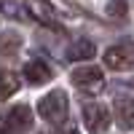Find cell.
<instances>
[{
	"mask_svg": "<svg viewBox=\"0 0 134 134\" xmlns=\"http://www.w3.org/2000/svg\"><path fill=\"white\" fill-rule=\"evenodd\" d=\"M16 88H19V75L11 72V70H3V72H0V102L8 99Z\"/></svg>",
	"mask_w": 134,
	"mask_h": 134,
	"instance_id": "cell-10",
	"label": "cell"
},
{
	"mask_svg": "<svg viewBox=\"0 0 134 134\" xmlns=\"http://www.w3.org/2000/svg\"><path fill=\"white\" fill-rule=\"evenodd\" d=\"M24 78H27L30 83H35V86L48 83L51 81V67L46 62H40V59H32V62L24 64Z\"/></svg>",
	"mask_w": 134,
	"mask_h": 134,
	"instance_id": "cell-8",
	"label": "cell"
},
{
	"mask_svg": "<svg viewBox=\"0 0 134 134\" xmlns=\"http://www.w3.org/2000/svg\"><path fill=\"white\" fill-rule=\"evenodd\" d=\"M0 134H11V129H8L5 121H0Z\"/></svg>",
	"mask_w": 134,
	"mask_h": 134,
	"instance_id": "cell-13",
	"label": "cell"
},
{
	"mask_svg": "<svg viewBox=\"0 0 134 134\" xmlns=\"http://www.w3.org/2000/svg\"><path fill=\"white\" fill-rule=\"evenodd\" d=\"M24 8L32 19L43 21V24H54V19H57V8L48 0H24Z\"/></svg>",
	"mask_w": 134,
	"mask_h": 134,
	"instance_id": "cell-6",
	"label": "cell"
},
{
	"mask_svg": "<svg viewBox=\"0 0 134 134\" xmlns=\"http://www.w3.org/2000/svg\"><path fill=\"white\" fill-rule=\"evenodd\" d=\"M105 14L121 21V19H126V16H129V3H126V0H107Z\"/></svg>",
	"mask_w": 134,
	"mask_h": 134,
	"instance_id": "cell-11",
	"label": "cell"
},
{
	"mask_svg": "<svg viewBox=\"0 0 134 134\" xmlns=\"http://www.w3.org/2000/svg\"><path fill=\"white\" fill-rule=\"evenodd\" d=\"M115 121L124 131H134V99L131 97L115 99Z\"/></svg>",
	"mask_w": 134,
	"mask_h": 134,
	"instance_id": "cell-7",
	"label": "cell"
},
{
	"mask_svg": "<svg viewBox=\"0 0 134 134\" xmlns=\"http://www.w3.org/2000/svg\"><path fill=\"white\" fill-rule=\"evenodd\" d=\"M67 134H78V131H75V129H70V131H67Z\"/></svg>",
	"mask_w": 134,
	"mask_h": 134,
	"instance_id": "cell-14",
	"label": "cell"
},
{
	"mask_svg": "<svg viewBox=\"0 0 134 134\" xmlns=\"http://www.w3.org/2000/svg\"><path fill=\"white\" fill-rule=\"evenodd\" d=\"M70 81L81 88V91H88V94H97L99 88L105 86V72L94 64H81L70 72Z\"/></svg>",
	"mask_w": 134,
	"mask_h": 134,
	"instance_id": "cell-2",
	"label": "cell"
},
{
	"mask_svg": "<svg viewBox=\"0 0 134 134\" xmlns=\"http://www.w3.org/2000/svg\"><path fill=\"white\" fill-rule=\"evenodd\" d=\"M67 94L62 91V88H54V91H48L46 97L38 99V115L43 121H48V124H62V121H67Z\"/></svg>",
	"mask_w": 134,
	"mask_h": 134,
	"instance_id": "cell-1",
	"label": "cell"
},
{
	"mask_svg": "<svg viewBox=\"0 0 134 134\" xmlns=\"http://www.w3.org/2000/svg\"><path fill=\"white\" fill-rule=\"evenodd\" d=\"M97 54V46L91 40H75L70 48H67V59L70 62H83V59H91Z\"/></svg>",
	"mask_w": 134,
	"mask_h": 134,
	"instance_id": "cell-9",
	"label": "cell"
},
{
	"mask_svg": "<svg viewBox=\"0 0 134 134\" xmlns=\"http://www.w3.org/2000/svg\"><path fill=\"white\" fill-rule=\"evenodd\" d=\"M83 124L88 134H107L110 131V113L99 102H86L83 105Z\"/></svg>",
	"mask_w": 134,
	"mask_h": 134,
	"instance_id": "cell-3",
	"label": "cell"
},
{
	"mask_svg": "<svg viewBox=\"0 0 134 134\" xmlns=\"http://www.w3.org/2000/svg\"><path fill=\"white\" fill-rule=\"evenodd\" d=\"M19 46H21V40L14 32H3L0 35V54H14V51H19Z\"/></svg>",
	"mask_w": 134,
	"mask_h": 134,
	"instance_id": "cell-12",
	"label": "cell"
},
{
	"mask_svg": "<svg viewBox=\"0 0 134 134\" xmlns=\"http://www.w3.org/2000/svg\"><path fill=\"white\" fill-rule=\"evenodd\" d=\"M105 64L110 70H131L134 67V43H121V46H113L105 51Z\"/></svg>",
	"mask_w": 134,
	"mask_h": 134,
	"instance_id": "cell-4",
	"label": "cell"
},
{
	"mask_svg": "<svg viewBox=\"0 0 134 134\" xmlns=\"http://www.w3.org/2000/svg\"><path fill=\"white\" fill-rule=\"evenodd\" d=\"M5 124H8L11 134H24V131L32 126V110H30L27 105H14V107L8 110Z\"/></svg>",
	"mask_w": 134,
	"mask_h": 134,
	"instance_id": "cell-5",
	"label": "cell"
}]
</instances>
